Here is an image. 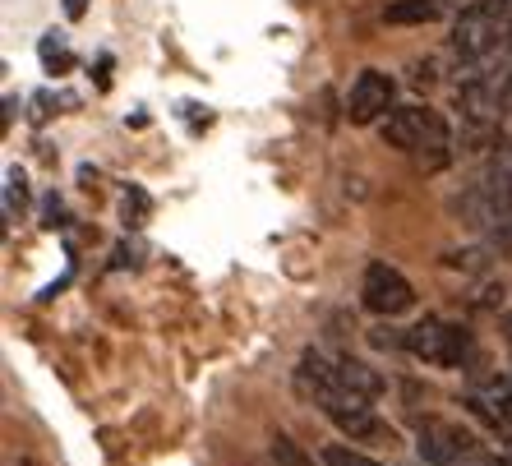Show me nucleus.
I'll return each mask as SVG.
<instances>
[{
    "instance_id": "obj_1",
    "label": "nucleus",
    "mask_w": 512,
    "mask_h": 466,
    "mask_svg": "<svg viewBox=\"0 0 512 466\" xmlns=\"http://www.w3.org/2000/svg\"><path fill=\"white\" fill-rule=\"evenodd\" d=\"M508 42H512V0H476V5H466L457 14L453 51L466 65L508 56Z\"/></svg>"
},
{
    "instance_id": "obj_2",
    "label": "nucleus",
    "mask_w": 512,
    "mask_h": 466,
    "mask_svg": "<svg viewBox=\"0 0 512 466\" xmlns=\"http://www.w3.org/2000/svg\"><path fill=\"white\" fill-rule=\"evenodd\" d=\"M406 351L416 360H425V365L453 370V365L471 360V333L443 319H420L416 328H406Z\"/></svg>"
},
{
    "instance_id": "obj_3",
    "label": "nucleus",
    "mask_w": 512,
    "mask_h": 466,
    "mask_svg": "<svg viewBox=\"0 0 512 466\" xmlns=\"http://www.w3.org/2000/svg\"><path fill=\"white\" fill-rule=\"evenodd\" d=\"M416 448H420V462L425 466H462V462L476 466L480 457H485L476 434L453 425V420H425L416 434Z\"/></svg>"
},
{
    "instance_id": "obj_4",
    "label": "nucleus",
    "mask_w": 512,
    "mask_h": 466,
    "mask_svg": "<svg viewBox=\"0 0 512 466\" xmlns=\"http://www.w3.org/2000/svg\"><path fill=\"white\" fill-rule=\"evenodd\" d=\"M360 305L370 314H379V319H397V314H406L416 305V291H411V282L397 273L393 263L374 259L365 268V282H360Z\"/></svg>"
},
{
    "instance_id": "obj_5",
    "label": "nucleus",
    "mask_w": 512,
    "mask_h": 466,
    "mask_svg": "<svg viewBox=\"0 0 512 466\" xmlns=\"http://www.w3.org/2000/svg\"><path fill=\"white\" fill-rule=\"evenodd\" d=\"M319 407H323V416L337 425V434H346V439H374V434H383V420H379V411H374L370 393L337 388V393L323 397Z\"/></svg>"
},
{
    "instance_id": "obj_6",
    "label": "nucleus",
    "mask_w": 512,
    "mask_h": 466,
    "mask_svg": "<svg viewBox=\"0 0 512 466\" xmlns=\"http://www.w3.org/2000/svg\"><path fill=\"white\" fill-rule=\"evenodd\" d=\"M393 93H397V84L383 70L356 74V84L346 93V120H351V125H374V120H383L393 111Z\"/></svg>"
},
{
    "instance_id": "obj_7",
    "label": "nucleus",
    "mask_w": 512,
    "mask_h": 466,
    "mask_svg": "<svg viewBox=\"0 0 512 466\" xmlns=\"http://www.w3.org/2000/svg\"><path fill=\"white\" fill-rule=\"evenodd\" d=\"M429 120H434L429 107H393L388 116H383L379 134H383V144L402 148V153H416L420 139L429 134Z\"/></svg>"
},
{
    "instance_id": "obj_8",
    "label": "nucleus",
    "mask_w": 512,
    "mask_h": 466,
    "mask_svg": "<svg viewBox=\"0 0 512 466\" xmlns=\"http://www.w3.org/2000/svg\"><path fill=\"white\" fill-rule=\"evenodd\" d=\"M416 167L425 171V176H434V171H443L448 162H453V134H448V120L434 111V120H429V134L420 139V148L416 153Z\"/></svg>"
},
{
    "instance_id": "obj_9",
    "label": "nucleus",
    "mask_w": 512,
    "mask_h": 466,
    "mask_svg": "<svg viewBox=\"0 0 512 466\" xmlns=\"http://www.w3.org/2000/svg\"><path fill=\"white\" fill-rule=\"evenodd\" d=\"M443 14L439 0H393L383 10V24H434Z\"/></svg>"
},
{
    "instance_id": "obj_10",
    "label": "nucleus",
    "mask_w": 512,
    "mask_h": 466,
    "mask_svg": "<svg viewBox=\"0 0 512 466\" xmlns=\"http://www.w3.org/2000/svg\"><path fill=\"white\" fill-rule=\"evenodd\" d=\"M337 370H342V383L346 388H356V393H370V397H379L383 393V374L379 370H370L365 360H337Z\"/></svg>"
},
{
    "instance_id": "obj_11",
    "label": "nucleus",
    "mask_w": 512,
    "mask_h": 466,
    "mask_svg": "<svg viewBox=\"0 0 512 466\" xmlns=\"http://www.w3.org/2000/svg\"><path fill=\"white\" fill-rule=\"evenodd\" d=\"M268 453H273V466H328L323 457L314 462V457L305 453V448H300V443L291 439V434H273V443H268Z\"/></svg>"
},
{
    "instance_id": "obj_12",
    "label": "nucleus",
    "mask_w": 512,
    "mask_h": 466,
    "mask_svg": "<svg viewBox=\"0 0 512 466\" xmlns=\"http://www.w3.org/2000/svg\"><path fill=\"white\" fill-rule=\"evenodd\" d=\"M28 204V176L19 167L5 171V217H19Z\"/></svg>"
},
{
    "instance_id": "obj_13",
    "label": "nucleus",
    "mask_w": 512,
    "mask_h": 466,
    "mask_svg": "<svg viewBox=\"0 0 512 466\" xmlns=\"http://www.w3.org/2000/svg\"><path fill=\"white\" fill-rule=\"evenodd\" d=\"M37 51H42V65H47V70H56V74H65L74 65V56H70V47H65V37H60V33H47Z\"/></svg>"
},
{
    "instance_id": "obj_14",
    "label": "nucleus",
    "mask_w": 512,
    "mask_h": 466,
    "mask_svg": "<svg viewBox=\"0 0 512 466\" xmlns=\"http://www.w3.org/2000/svg\"><path fill=\"white\" fill-rule=\"evenodd\" d=\"M319 457H323L328 466H388V462H374V457L356 453V448H346V443H328Z\"/></svg>"
},
{
    "instance_id": "obj_15",
    "label": "nucleus",
    "mask_w": 512,
    "mask_h": 466,
    "mask_svg": "<svg viewBox=\"0 0 512 466\" xmlns=\"http://www.w3.org/2000/svg\"><path fill=\"white\" fill-rule=\"evenodd\" d=\"M148 208H153V204H148V194L130 185V194H125V222H134V227H139L143 217H148Z\"/></svg>"
},
{
    "instance_id": "obj_16",
    "label": "nucleus",
    "mask_w": 512,
    "mask_h": 466,
    "mask_svg": "<svg viewBox=\"0 0 512 466\" xmlns=\"http://www.w3.org/2000/svg\"><path fill=\"white\" fill-rule=\"evenodd\" d=\"M411 84H416V88H429V84H434V65H429V60H425V65H416Z\"/></svg>"
},
{
    "instance_id": "obj_17",
    "label": "nucleus",
    "mask_w": 512,
    "mask_h": 466,
    "mask_svg": "<svg viewBox=\"0 0 512 466\" xmlns=\"http://www.w3.org/2000/svg\"><path fill=\"white\" fill-rule=\"evenodd\" d=\"M60 217H65V208H60V199L51 194L47 199V227H60Z\"/></svg>"
},
{
    "instance_id": "obj_18",
    "label": "nucleus",
    "mask_w": 512,
    "mask_h": 466,
    "mask_svg": "<svg viewBox=\"0 0 512 466\" xmlns=\"http://www.w3.org/2000/svg\"><path fill=\"white\" fill-rule=\"evenodd\" d=\"M84 10H88V0H65V14H70V19H84Z\"/></svg>"
},
{
    "instance_id": "obj_19",
    "label": "nucleus",
    "mask_w": 512,
    "mask_h": 466,
    "mask_svg": "<svg viewBox=\"0 0 512 466\" xmlns=\"http://www.w3.org/2000/svg\"><path fill=\"white\" fill-rule=\"evenodd\" d=\"M499 328H503V342H508V347H512V314H503V323H499Z\"/></svg>"
}]
</instances>
